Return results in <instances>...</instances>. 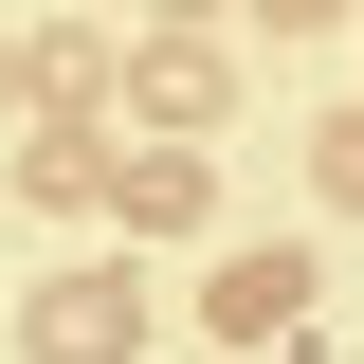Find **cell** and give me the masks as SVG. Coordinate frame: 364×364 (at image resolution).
<instances>
[{"instance_id": "obj_1", "label": "cell", "mask_w": 364, "mask_h": 364, "mask_svg": "<svg viewBox=\"0 0 364 364\" xmlns=\"http://www.w3.org/2000/svg\"><path fill=\"white\" fill-rule=\"evenodd\" d=\"M37 346H55V364H128V346H146V310L109 291V273H55V291H37Z\"/></svg>"}, {"instance_id": "obj_2", "label": "cell", "mask_w": 364, "mask_h": 364, "mask_svg": "<svg viewBox=\"0 0 364 364\" xmlns=\"http://www.w3.org/2000/svg\"><path fill=\"white\" fill-rule=\"evenodd\" d=\"M273 310H291V255H237V273H219V328H237V346H255Z\"/></svg>"}]
</instances>
